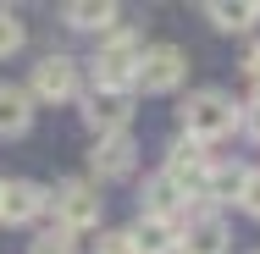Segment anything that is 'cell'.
<instances>
[{
	"instance_id": "cell-10",
	"label": "cell",
	"mask_w": 260,
	"mask_h": 254,
	"mask_svg": "<svg viewBox=\"0 0 260 254\" xmlns=\"http://www.w3.org/2000/svg\"><path fill=\"white\" fill-rule=\"evenodd\" d=\"M133 166H139V138H133V133H111V138H94V150H89L94 188H100V183H122V177H133Z\"/></svg>"
},
{
	"instance_id": "cell-24",
	"label": "cell",
	"mask_w": 260,
	"mask_h": 254,
	"mask_svg": "<svg viewBox=\"0 0 260 254\" xmlns=\"http://www.w3.org/2000/svg\"><path fill=\"white\" fill-rule=\"evenodd\" d=\"M249 254H260V249H249Z\"/></svg>"
},
{
	"instance_id": "cell-1",
	"label": "cell",
	"mask_w": 260,
	"mask_h": 254,
	"mask_svg": "<svg viewBox=\"0 0 260 254\" xmlns=\"http://www.w3.org/2000/svg\"><path fill=\"white\" fill-rule=\"evenodd\" d=\"M238 116H244V105H233L227 89H194V94L183 100V111H177L183 138H194V144H205V150L238 133Z\"/></svg>"
},
{
	"instance_id": "cell-3",
	"label": "cell",
	"mask_w": 260,
	"mask_h": 254,
	"mask_svg": "<svg viewBox=\"0 0 260 254\" xmlns=\"http://www.w3.org/2000/svg\"><path fill=\"white\" fill-rule=\"evenodd\" d=\"M28 94H34V105H67V100H78L83 94V66L72 61V55H39L34 61V72H28V83H22Z\"/></svg>"
},
{
	"instance_id": "cell-19",
	"label": "cell",
	"mask_w": 260,
	"mask_h": 254,
	"mask_svg": "<svg viewBox=\"0 0 260 254\" xmlns=\"http://www.w3.org/2000/svg\"><path fill=\"white\" fill-rule=\"evenodd\" d=\"M94 254H139V249H133V232H127V227H100Z\"/></svg>"
},
{
	"instance_id": "cell-23",
	"label": "cell",
	"mask_w": 260,
	"mask_h": 254,
	"mask_svg": "<svg viewBox=\"0 0 260 254\" xmlns=\"http://www.w3.org/2000/svg\"><path fill=\"white\" fill-rule=\"evenodd\" d=\"M255 105H260V89H255Z\"/></svg>"
},
{
	"instance_id": "cell-12",
	"label": "cell",
	"mask_w": 260,
	"mask_h": 254,
	"mask_svg": "<svg viewBox=\"0 0 260 254\" xmlns=\"http://www.w3.org/2000/svg\"><path fill=\"white\" fill-rule=\"evenodd\" d=\"M127 232H133V249L139 254H177L183 221H172V215H139Z\"/></svg>"
},
{
	"instance_id": "cell-5",
	"label": "cell",
	"mask_w": 260,
	"mask_h": 254,
	"mask_svg": "<svg viewBox=\"0 0 260 254\" xmlns=\"http://www.w3.org/2000/svg\"><path fill=\"white\" fill-rule=\"evenodd\" d=\"M39 215H50V188L34 177H0V227H34Z\"/></svg>"
},
{
	"instance_id": "cell-17",
	"label": "cell",
	"mask_w": 260,
	"mask_h": 254,
	"mask_svg": "<svg viewBox=\"0 0 260 254\" xmlns=\"http://www.w3.org/2000/svg\"><path fill=\"white\" fill-rule=\"evenodd\" d=\"M28 254H78V238H72L67 227H39V232L28 238Z\"/></svg>"
},
{
	"instance_id": "cell-14",
	"label": "cell",
	"mask_w": 260,
	"mask_h": 254,
	"mask_svg": "<svg viewBox=\"0 0 260 254\" xmlns=\"http://www.w3.org/2000/svg\"><path fill=\"white\" fill-rule=\"evenodd\" d=\"M34 127V94L22 83H0V138H22Z\"/></svg>"
},
{
	"instance_id": "cell-15",
	"label": "cell",
	"mask_w": 260,
	"mask_h": 254,
	"mask_svg": "<svg viewBox=\"0 0 260 254\" xmlns=\"http://www.w3.org/2000/svg\"><path fill=\"white\" fill-rule=\"evenodd\" d=\"M205 17L221 28V33H249L260 22V0H210Z\"/></svg>"
},
{
	"instance_id": "cell-11",
	"label": "cell",
	"mask_w": 260,
	"mask_h": 254,
	"mask_svg": "<svg viewBox=\"0 0 260 254\" xmlns=\"http://www.w3.org/2000/svg\"><path fill=\"white\" fill-rule=\"evenodd\" d=\"M139 215H172V221H183V215H188V194H183V188H177L166 171H155V177H144Z\"/></svg>"
},
{
	"instance_id": "cell-2",
	"label": "cell",
	"mask_w": 260,
	"mask_h": 254,
	"mask_svg": "<svg viewBox=\"0 0 260 254\" xmlns=\"http://www.w3.org/2000/svg\"><path fill=\"white\" fill-rule=\"evenodd\" d=\"M139 33L133 28H111L100 45H94V61H89V72H94V89H111V94H133V83H139Z\"/></svg>"
},
{
	"instance_id": "cell-16",
	"label": "cell",
	"mask_w": 260,
	"mask_h": 254,
	"mask_svg": "<svg viewBox=\"0 0 260 254\" xmlns=\"http://www.w3.org/2000/svg\"><path fill=\"white\" fill-rule=\"evenodd\" d=\"M244 171H249V166H238V160H233V166H227V160H216V166H210V177H205V188H200V204H210V210H216V204L238 199Z\"/></svg>"
},
{
	"instance_id": "cell-20",
	"label": "cell",
	"mask_w": 260,
	"mask_h": 254,
	"mask_svg": "<svg viewBox=\"0 0 260 254\" xmlns=\"http://www.w3.org/2000/svg\"><path fill=\"white\" fill-rule=\"evenodd\" d=\"M238 210L260 221V166H255V171H244V188H238Z\"/></svg>"
},
{
	"instance_id": "cell-22",
	"label": "cell",
	"mask_w": 260,
	"mask_h": 254,
	"mask_svg": "<svg viewBox=\"0 0 260 254\" xmlns=\"http://www.w3.org/2000/svg\"><path fill=\"white\" fill-rule=\"evenodd\" d=\"M244 83L260 89V45H249V55H244Z\"/></svg>"
},
{
	"instance_id": "cell-18",
	"label": "cell",
	"mask_w": 260,
	"mask_h": 254,
	"mask_svg": "<svg viewBox=\"0 0 260 254\" xmlns=\"http://www.w3.org/2000/svg\"><path fill=\"white\" fill-rule=\"evenodd\" d=\"M22 45H28V28H22V17H17L11 6H0V61H6V55H17Z\"/></svg>"
},
{
	"instance_id": "cell-13",
	"label": "cell",
	"mask_w": 260,
	"mask_h": 254,
	"mask_svg": "<svg viewBox=\"0 0 260 254\" xmlns=\"http://www.w3.org/2000/svg\"><path fill=\"white\" fill-rule=\"evenodd\" d=\"M61 22L67 28H78V33H111V28H122V11L111 6V0H72V6H61Z\"/></svg>"
},
{
	"instance_id": "cell-21",
	"label": "cell",
	"mask_w": 260,
	"mask_h": 254,
	"mask_svg": "<svg viewBox=\"0 0 260 254\" xmlns=\"http://www.w3.org/2000/svg\"><path fill=\"white\" fill-rule=\"evenodd\" d=\"M238 133H249L260 144V105H244V116H238Z\"/></svg>"
},
{
	"instance_id": "cell-9",
	"label": "cell",
	"mask_w": 260,
	"mask_h": 254,
	"mask_svg": "<svg viewBox=\"0 0 260 254\" xmlns=\"http://www.w3.org/2000/svg\"><path fill=\"white\" fill-rule=\"evenodd\" d=\"M78 105H83V122H89L94 138H111V133H127L133 127V94L89 89V94H78Z\"/></svg>"
},
{
	"instance_id": "cell-6",
	"label": "cell",
	"mask_w": 260,
	"mask_h": 254,
	"mask_svg": "<svg viewBox=\"0 0 260 254\" xmlns=\"http://www.w3.org/2000/svg\"><path fill=\"white\" fill-rule=\"evenodd\" d=\"M183 78H188V55L177 50V45H144V55H139V83L133 89L172 94V89H183Z\"/></svg>"
},
{
	"instance_id": "cell-4",
	"label": "cell",
	"mask_w": 260,
	"mask_h": 254,
	"mask_svg": "<svg viewBox=\"0 0 260 254\" xmlns=\"http://www.w3.org/2000/svg\"><path fill=\"white\" fill-rule=\"evenodd\" d=\"M100 210H105V199L89 177H67V183L50 188V215H55V227H67L72 238L89 232V227H100Z\"/></svg>"
},
{
	"instance_id": "cell-8",
	"label": "cell",
	"mask_w": 260,
	"mask_h": 254,
	"mask_svg": "<svg viewBox=\"0 0 260 254\" xmlns=\"http://www.w3.org/2000/svg\"><path fill=\"white\" fill-rule=\"evenodd\" d=\"M233 249V232L227 221L210 210V204L194 199V210L183 215V238H177V254H227Z\"/></svg>"
},
{
	"instance_id": "cell-7",
	"label": "cell",
	"mask_w": 260,
	"mask_h": 254,
	"mask_svg": "<svg viewBox=\"0 0 260 254\" xmlns=\"http://www.w3.org/2000/svg\"><path fill=\"white\" fill-rule=\"evenodd\" d=\"M210 166H216V155H210L205 144H194V138H183V133H177V138H172V150H166V166H160V171H166V177H172L188 199H200Z\"/></svg>"
}]
</instances>
